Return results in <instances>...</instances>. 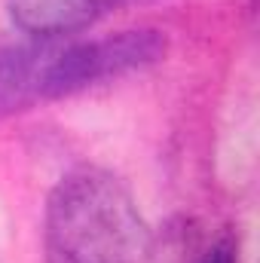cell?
<instances>
[{
    "mask_svg": "<svg viewBox=\"0 0 260 263\" xmlns=\"http://www.w3.org/2000/svg\"><path fill=\"white\" fill-rule=\"evenodd\" d=\"M153 236L129 187L107 168L80 165L46 202L49 263H144Z\"/></svg>",
    "mask_w": 260,
    "mask_h": 263,
    "instance_id": "cell-1",
    "label": "cell"
},
{
    "mask_svg": "<svg viewBox=\"0 0 260 263\" xmlns=\"http://www.w3.org/2000/svg\"><path fill=\"white\" fill-rule=\"evenodd\" d=\"M169 52V37L159 28H132L104 40H77L59 49L46 70L43 101L77 95L101 80H117L135 70L159 65Z\"/></svg>",
    "mask_w": 260,
    "mask_h": 263,
    "instance_id": "cell-2",
    "label": "cell"
},
{
    "mask_svg": "<svg viewBox=\"0 0 260 263\" xmlns=\"http://www.w3.org/2000/svg\"><path fill=\"white\" fill-rule=\"evenodd\" d=\"M62 46L65 37H28L0 46V120L25 114L43 101L46 70Z\"/></svg>",
    "mask_w": 260,
    "mask_h": 263,
    "instance_id": "cell-3",
    "label": "cell"
},
{
    "mask_svg": "<svg viewBox=\"0 0 260 263\" xmlns=\"http://www.w3.org/2000/svg\"><path fill=\"white\" fill-rule=\"evenodd\" d=\"M120 0H6L9 18L28 37H70Z\"/></svg>",
    "mask_w": 260,
    "mask_h": 263,
    "instance_id": "cell-4",
    "label": "cell"
},
{
    "mask_svg": "<svg viewBox=\"0 0 260 263\" xmlns=\"http://www.w3.org/2000/svg\"><path fill=\"white\" fill-rule=\"evenodd\" d=\"M199 263H239V245L233 236H220L202 257Z\"/></svg>",
    "mask_w": 260,
    "mask_h": 263,
    "instance_id": "cell-5",
    "label": "cell"
}]
</instances>
